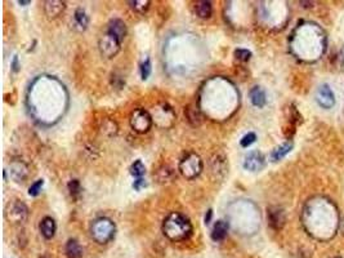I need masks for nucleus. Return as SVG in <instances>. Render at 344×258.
<instances>
[{
	"label": "nucleus",
	"mask_w": 344,
	"mask_h": 258,
	"mask_svg": "<svg viewBox=\"0 0 344 258\" xmlns=\"http://www.w3.org/2000/svg\"><path fill=\"white\" fill-rule=\"evenodd\" d=\"M115 224L107 217L97 218L90 224V235L98 244H107L111 241L115 236Z\"/></svg>",
	"instance_id": "obj_2"
},
{
	"label": "nucleus",
	"mask_w": 344,
	"mask_h": 258,
	"mask_svg": "<svg viewBox=\"0 0 344 258\" xmlns=\"http://www.w3.org/2000/svg\"><path fill=\"white\" fill-rule=\"evenodd\" d=\"M264 164H266V159L263 156V154L259 151H251L247 154L245 160H244V168L250 171V172H258L263 169Z\"/></svg>",
	"instance_id": "obj_7"
},
{
	"label": "nucleus",
	"mask_w": 344,
	"mask_h": 258,
	"mask_svg": "<svg viewBox=\"0 0 344 258\" xmlns=\"http://www.w3.org/2000/svg\"><path fill=\"white\" fill-rule=\"evenodd\" d=\"M11 177L17 182L22 181L26 178L27 176V167L26 164H23L22 161H13L11 164Z\"/></svg>",
	"instance_id": "obj_11"
},
{
	"label": "nucleus",
	"mask_w": 344,
	"mask_h": 258,
	"mask_svg": "<svg viewBox=\"0 0 344 258\" xmlns=\"http://www.w3.org/2000/svg\"><path fill=\"white\" fill-rule=\"evenodd\" d=\"M40 258H49L48 256H43V257H40Z\"/></svg>",
	"instance_id": "obj_34"
},
{
	"label": "nucleus",
	"mask_w": 344,
	"mask_h": 258,
	"mask_svg": "<svg viewBox=\"0 0 344 258\" xmlns=\"http://www.w3.org/2000/svg\"><path fill=\"white\" fill-rule=\"evenodd\" d=\"M12 69H13V71H18L19 70V65H18V57L15 56V58H13V62H12Z\"/></svg>",
	"instance_id": "obj_30"
},
{
	"label": "nucleus",
	"mask_w": 344,
	"mask_h": 258,
	"mask_svg": "<svg viewBox=\"0 0 344 258\" xmlns=\"http://www.w3.org/2000/svg\"><path fill=\"white\" fill-rule=\"evenodd\" d=\"M40 232L45 239H52L56 232V222L50 217H45L40 222Z\"/></svg>",
	"instance_id": "obj_13"
},
{
	"label": "nucleus",
	"mask_w": 344,
	"mask_h": 258,
	"mask_svg": "<svg viewBox=\"0 0 344 258\" xmlns=\"http://www.w3.org/2000/svg\"><path fill=\"white\" fill-rule=\"evenodd\" d=\"M150 74H151V61L150 58H146V60L143 61L142 64H141V76H142L143 80H146V79H148Z\"/></svg>",
	"instance_id": "obj_23"
},
{
	"label": "nucleus",
	"mask_w": 344,
	"mask_h": 258,
	"mask_svg": "<svg viewBox=\"0 0 344 258\" xmlns=\"http://www.w3.org/2000/svg\"><path fill=\"white\" fill-rule=\"evenodd\" d=\"M316 100H317L318 105L324 107V109H331L335 103V98H334V93L330 89V86L328 84H324L318 88L317 94H316Z\"/></svg>",
	"instance_id": "obj_8"
},
{
	"label": "nucleus",
	"mask_w": 344,
	"mask_h": 258,
	"mask_svg": "<svg viewBox=\"0 0 344 258\" xmlns=\"http://www.w3.org/2000/svg\"><path fill=\"white\" fill-rule=\"evenodd\" d=\"M128 4L131 5V8L133 11H135L137 13H146L150 8V1L148 0H134V1H128Z\"/></svg>",
	"instance_id": "obj_21"
},
{
	"label": "nucleus",
	"mask_w": 344,
	"mask_h": 258,
	"mask_svg": "<svg viewBox=\"0 0 344 258\" xmlns=\"http://www.w3.org/2000/svg\"><path fill=\"white\" fill-rule=\"evenodd\" d=\"M292 149H293V143L290 142H285L282 143V145H280V146H277L276 149L273 150L272 153H271V160L272 161L281 160L282 157L286 156V155L292 151Z\"/></svg>",
	"instance_id": "obj_17"
},
{
	"label": "nucleus",
	"mask_w": 344,
	"mask_h": 258,
	"mask_svg": "<svg viewBox=\"0 0 344 258\" xmlns=\"http://www.w3.org/2000/svg\"><path fill=\"white\" fill-rule=\"evenodd\" d=\"M74 18H75V25L79 27V30L80 31L85 30L88 25H89V17L86 16L85 11L82 9V8L76 9Z\"/></svg>",
	"instance_id": "obj_19"
},
{
	"label": "nucleus",
	"mask_w": 344,
	"mask_h": 258,
	"mask_svg": "<svg viewBox=\"0 0 344 258\" xmlns=\"http://www.w3.org/2000/svg\"><path fill=\"white\" fill-rule=\"evenodd\" d=\"M212 214H213V212H212V209L208 210V214L205 216V224H209L210 222V218H212Z\"/></svg>",
	"instance_id": "obj_31"
},
{
	"label": "nucleus",
	"mask_w": 344,
	"mask_h": 258,
	"mask_svg": "<svg viewBox=\"0 0 344 258\" xmlns=\"http://www.w3.org/2000/svg\"><path fill=\"white\" fill-rule=\"evenodd\" d=\"M250 100L251 103L257 107H263L266 105V92L261 88V86H254L253 89L250 90Z\"/></svg>",
	"instance_id": "obj_15"
},
{
	"label": "nucleus",
	"mask_w": 344,
	"mask_h": 258,
	"mask_svg": "<svg viewBox=\"0 0 344 258\" xmlns=\"http://www.w3.org/2000/svg\"><path fill=\"white\" fill-rule=\"evenodd\" d=\"M192 224L184 214L172 212L163 222V232L172 241H183L192 235Z\"/></svg>",
	"instance_id": "obj_1"
},
{
	"label": "nucleus",
	"mask_w": 344,
	"mask_h": 258,
	"mask_svg": "<svg viewBox=\"0 0 344 258\" xmlns=\"http://www.w3.org/2000/svg\"><path fill=\"white\" fill-rule=\"evenodd\" d=\"M131 125L135 132L146 133V132L150 131L151 125H152V118L146 110L137 109L131 112Z\"/></svg>",
	"instance_id": "obj_5"
},
{
	"label": "nucleus",
	"mask_w": 344,
	"mask_h": 258,
	"mask_svg": "<svg viewBox=\"0 0 344 258\" xmlns=\"http://www.w3.org/2000/svg\"><path fill=\"white\" fill-rule=\"evenodd\" d=\"M202 168H204V164H202L201 157L196 153L186 154L180 161V174L187 180H195L196 177L200 176Z\"/></svg>",
	"instance_id": "obj_3"
},
{
	"label": "nucleus",
	"mask_w": 344,
	"mask_h": 258,
	"mask_svg": "<svg viewBox=\"0 0 344 258\" xmlns=\"http://www.w3.org/2000/svg\"><path fill=\"white\" fill-rule=\"evenodd\" d=\"M235 57L237 58V60L240 61H249L251 57V53L250 51H247V49H236L235 51Z\"/></svg>",
	"instance_id": "obj_25"
},
{
	"label": "nucleus",
	"mask_w": 344,
	"mask_h": 258,
	"mask_svg": "<svg viewBox=\"0 0 344 258\" xmlns=\"http://www.w3.org/2000/svg\"><path fill=\"white\" fill-rule=\"evenodd\" d=\"M255 139H257V136H255L254 133H247V135H245L243 138H241L240 143H241V146L243 147H247L250 146L251 143H254Z\"/></svg>",
	"instance_id": "obj_27"
},
{
	"label": "nucleus",
	"mask_w": 344,
	"mask_h": 258,
	"mask_svg": "<svg viewBox=\"0 0 344 258\" xmlns=\"http://www.w3.org/2000/svg\"><path fill=\"white\" fill-rule=\"evenodd\" d=\"M195 12H196V15H197L200 18H209L210 16H212V12H213L212 3H210V1H205V0L197 1V3L195 4Z\"/></svg>",
	"instance_id": "obj_16"
},
{
	"label": "nucleus",
	"mask_w": 344,
	"mask_h": 258,
	"mask_svg": "<svg viewBox=\"0 0 344 258\" xmlns=\"http://www.w3.org/2000/svg\"><path fill=\"white\" fill-rule=\"evenodd\" d=\"M68 190H70V194H71L72 196H78V195L80 194V191H82L80 182H79L78 180L70 181V184H68Z\"/></svg>",
	"instance_id": "obj_26"
},
{
	"label": "nucleus",
	"mask_w": 344,
	"mask_h": 258,
	"mask_svg": "<svg viewBox=\"0 0 344 258\" xmlns=\"http://www.w3.org/2000/svg\"><path fill=\"white\" fill-rule=\"evenodd\" d=\"M107 33L114 35V36H115L119 41H123L125 35H127V26H125L124 21L115 18L113 19V21H110Z\"/></svg>",
	"instance_id": "obj_10"
},
{
	"label": "nucleus",
	"mask_w": 344,
	"mask_h": 258,
	"mask_svg": "<svg viewBox=\"0 0 344 258\" xmlns=\"http://www.w3.org/2000/svg\"><path fill=\"white\" fill-rule=\"evenodd\" d=\"M229 234V222L226 221H217L213 227L212 232V239L214 241H222Z\"/></svg>",
	"instance_id": "obj_12"
},
{
	"label": "nucleus",
	"mask_w": 344,
	"mask_h": 258,
	"mask_svg": "<svg viewBox=\"0 0 344 258\" xmlns=\"http://www.w3.org/2000/svg\"><path fill=\"white\" fill-rule=\"evenodd\" d=\"M133 187H134L137 191H139L142 187H146V182H145L143 178H137V180L134 181V184H133Z\"/></svg>",
	"instance_id": "obj_29"
},
{
	"label": "nucleus",
	"mask_w": 344,
	"mask_h": 258,
	"mask_svg": "<svg viewBox=\"0 0 344 258\" xmlns=\"http://www.w3.org/2000/svg\"><path fill=\"white\" fill-rule=\"evenodd\" d=\"M187 118L190 121H194V125H198V124H200V115H198V112L196 111V110H194V114H191V112L187 110Z\"/></svg>",
	"instance_id": "obj_28"
},
{
	"label": "nucleus",
	"mask_w": 344,
	"mask_h": 258,
	"mask_svg": "<svg viewBox=\"0 0 344 258\" xmlns=\"http://www.w3.org/2000/svg\"><path fill=\"white\" fill-rule=\"evenodd\" d=\"M212 169L215 173H225L226 172V157L221 156V155H214L212 159Z\"/></svg>",
	"instance_id": "obj_20"
},
{
	"label": "nucleus",
	"mask_w": 344,
	"mask_h": 258,
	"mask_svg": "<svg viewBox=\"0 0 344 258\" xmlns=\"http://www.w3.org/2000/svg\"><path fill=\"white\" fill-rule=\"evenodd\" d=\"M268 220L269 224H271L273 228H281L284 226L285 222L284 212L278 209V208H272V209H269L268 212Z\"/></svg>",
	"instance_id": "obj_14"
},
{
	"label": "nucleus",
	"mask_w": 344,
	"mask_h": 258,
	"mask_svg": "<svg viewBox=\"0 0 344 258\" xmlns=\"http://www.w3.org/2000/svg\"><path fill=\"white\" fill-rule=\"evenodd\" d=\"M5 216L13 224H23V222H26L29 210H27V206L23 203L16 202L12 204L11 209L8 210Z\"/></svg>",
	"instance_id": "obj_6"
},
{
	"label": "nucleus",
	"mask_w": 344,
	"mask_h": 258,
	"mask_svg": "<svg viewBox=\"0 0 344 258\" xmlns=\"http://www.w3.org/2000/svg\"><path fill=\"white\" fill-rule=\"evenodd\" d=\"M65 5L64 1H58V0H49V1H45L44 5V11L45 15L48 16V18L53 19L57 18L58 16L62 15V12L65 11Z\"/></svg>",
	"instance_id": "obj_9"
},
{
	"label": "nucleus",
	"mask_w": 344,
	"mask_h": 258,
	"mask_svg": "<svg viewBox=\"0 0 344 258\" xmlns=\"http://www.w3.org/2000/svg\"><path fill=\"white\" fill-rule=\"evenodd\" d=\"M342 232L344 234V217H343V221H342Z\"/></svg>",
	"instance_id": "obj_33"
},
{
	"label": "nucleus",
	"mask_w": 344,
	"mask_h": 258,
	"mask_svg": "<svg viewBox=\"0 0 344 258\" xmlns=\"http://www.w3.org/2000/svg\"><path fill=\"white\" fill-rule=\"evenodd\" d=\"M43 185H44V181L43 180H38L36 182H34L30 186V189H29V195L30 196H38L40 194L41 189H43Z\"/></svg>",
	"instance_id": "obj_24"
},
{
	"label": "nucleus",
	"mask_w": 344,
	"mask_h": 258,
	"mask_svg": "<svg viewBox=\"0 0 344 258\" xmlns=\"http://www.w3.org/2000/svg\"><path fill=\"white\" fill-rule=\"evenodd\" d=\"M31 1L30 0H27V1H23V0H19L18 1V4H22V5H26V4H30Z\"/></svg>",
	"instance_id": "obj_32"
},
{
	"label": "nucleus",
	"mask_w": 344,
	"mask_h": 258,
	"mask_svg": "<svg viewBox=\"0 0 344 258\" xmlns=\"http://www.w3.org/2000/svg\"><path fill=\"white\" fill-rule=\"evenodd\" d=\"M120 45L121 41H119L114 35L110 33H106L105 35H102L98 41V48L101 52L102 56H105L106 58H113L115 57L120 51Z\"/></svg>",
	"instance_id": "obj_4"
},
{
	"label": "nucleus",
	"mask_w": 344,
	"mask_h": 258,
	"mask_svg": "<svg viewBox=\"0 0 344 258\" xmlns=\"http://www.w3.org/2000/svg\"><path fill=\"white\" fill-rule=\"evenodd\" d=\"M146 173V167L143 165L141 160H135L131 167V174L137 177V178H142V176Z\"/></svg>",
	"instance_id": "obj_22"
},
{
	"label": "nucleus",
	"mask_w": 344,
	"mask_h": 258,
	"mask_svg": "<svg viewBox=\"0 0 344 258\" xmlns=\"http://www.w3.org/2000/svg\"><path fill=\"white\" fill-rule=\"evenodd\" d=\"M66 255L68 258H82V249L80 247V244L78 243V240L70 239L66 244Z\"/></svg>",
	"instance_id": "obj_18"
}]
</instances>
